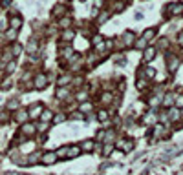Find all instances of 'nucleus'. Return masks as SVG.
Here are the masks:
<instances>
[{
    "mask_svg": "<svg viewBox=\"0 0 183 175\" xmlns=\"http://www.w3.org/2000/svg\"><path fill=\"white\" fill-rule=\"evenodd\" d=\"M48 82H50V79H48L46 73H37V75H33V88L44 90V88L48 86Z\"/></svg>",
    "mask_w": 183,
    "mask_h": 175,
    "instance_id": "f257e3e1",
    "label": "nucleus"
},
{
    "mask_svg": "<svg viewBox=\"0 0 183 175\" xmlns=\"http://www.w3.org/2000/svg\"><path fill=\"white\" fill-rule=\"evenodd\" d=\"M35 133H37V124L35 122H30V121H28V122H24L20 126V135H24L26 139H28V137H33Z\"/></svg>",
    "mask_w": 183,
    "mask_h": 175,
    "instance_id": "f03ea898",
    "label": "nucleus"
},
{
    "mask_svg": "<svg viewBox=\"0 0 183 175\" xmlns=\"http://www.w3.org/2000/svg\"><path fill=\"white\" fill-rule=\"evenodd\" d=\"M116 146H117L123 153H130L134 150V141L132 139H119L117 142H116Z\"/></svg>",
    "mask_w": 183,
    "mask_h": 175,
    "instance_id": "7ed1b4c3",
    "label": "nucleus"
},
{
    "mask_svg": "<svg viewBox=\"0 0 183 175\" xmlns=\"http://www.w3.org/2000/svg\"><path fill=\"white\" fill-rule=\"evenodd\" d=\"M152 137L158 141V139H163V137H167V128L163 126V122H156L152 126Z\"/></svg>",
    "mask_w": 183,
    "mask_h": 175,
    "instance_id": "20e7f679",
    "label": "nucleus"
},
{
    "mask_svg": "<svg viewBox=\"0 0 183 175\" xmlns=\"http://www.w3.org/2000/svg\"><path fill=\"white\" fill-rule=\"evenodd\" d=\"M165 11H170V17H180L183 15V4L181 2H176V4H169Z\"/></svg>",
    "mask_w": 183,
    "mask_h": 175,
    "instance_id": "39448f33",
    "label": "nucleus"
},
{
    "mask_svg": "<svg viewBox=\"0 0 183 175\" xmlns=\"http://www.w3.org/2000/svg\"><path fill=\"white\" fill-rule=\"evenodd\" d=\"M42 110H44V106H42L40 102L31 104V108L28 110V115H30V119H39V117H40V113H42Z\"/></svg>",
    "mask_w": 183,
    "mask_h": 175,
    "instance_id": "423d86ee",
    "label": "nucleus"
},
{
    "mask_svg": "<svg viewBox=\"0 0 183 175\" xmlns=\"http://www.w3.org/2000/svg\"><path fill=\"white\" fill-rule=\"evenodd\" d=\"M180 64H181V60H180V57H176V55H172V57H169V60H167V69L170 73H174L178 68H180Z\"/></svg>",
    "mask_w": 183,
    "mask_h": 175,
    "instance_id": "0eeeda50",
    "label": "nucleus"
},
{
    "mask_svg": "<svg viewBox=\"0 0 183 175\" xmlns=\"http://www.w3.org/2000/svg\"><path fill=\"white\" fill-rule=\"evenodd\" d=\"M8 24H9V28H11V29H20V28H22V24H24V20H22V17H20V15H11V17H9V20H8Z\"/></svg>",
    "mask_w": 183,
    "mask_h": 175,
    "instance_id": "6e6552de",
    "label": "nucleus"
},
{
    "mask_svg": "<svg viewBox=\"0 0 183 175\" xmlns=\"http://www.w3.org/2000/svg\"><path fill=\"white\" fill-rule=\"evenodd\" d=\"M156 53H158V48H154V46H147V48L143 49V60L150 62L152 59L156 57Z\"/></svg>",
    "mask_w": 183,
    "mask_h": 175,
    "instance_id": "1a4fd4ad",
    "label": "nucleus"
},
{
    "mask_svg": "<svg viewBox=\"0 0 183 175\" xmlns=\"http://www.w3.org/2000/svg\"><path fill=\"white\" fill-rule=\"evenodd\" d=\"M167 117H169V121H170V122H178V121H180V117H181V111H180V108H176V106L169 108V111H167Z\"/></svg>",
    "mask_w": 183,
    "mask_h": 175,
    "instance_id": "9d476101",
    "label": "nucleus"
},
{
    "mask_svg": "<svg viewBox=\"0 0 183 175\" xmlns=\"http://www.w3.org/2000/svg\"><path fill=\"white\" fill-rule=\"evenodd\" d=\"M15 121H17V122H20V124L28 122V121H30V115H28V110H22V108H19V110L15 111Z\"/></svg>",
    "mask_w": 183,
    "mask_h": 175,
    "instance_id": "9b49d317",
    "label": "nucleus"
},
{
    "mask_svg": "<svg viewBox=\"0 0 183 175\" xmlns=\"http://www.w3.org/2000/svg\"><path fill=\"white\" fill-rule=\"evenodd\" d=\"M57 153L55 152H46V153L40 155V161H42L44 164H53V162H57Z\"/></svg>",
    "mask_w": 183,
    "mask_h": 175,
    "instance_id": "f8f14e48",
    "label": "nucleus"
},
{
    "mask_svg": "<svg viewBox=\"0 0 183 175\" xmlns=\"http://www.w3.org/2000/svg\"><path fill=\"white\" fill-rule=\"evenodd\" d=\"M39 121H40V122H53V111L44 108L42 113H40V117H39Z\"/></svg>",
    "mask_w": 183,
    "mask_h": 175,
    "instance_id": "ddd939ff",
    "label": "nucleus"
},
{
    "mask_svg": "<svg viewBox=\"0 0 183 175\" xmlns=\"http://www.w3.org/2000/svg\"><path fill=\"white\" fill-rule=\"evenodd\" d=\"M123 42H125L126 48H128V46H134V42H136V35H134L132 31H125V33H123Z\"/></svg>",
    "mask_w": 183,
    "mask_h": 175,
    "instance_id": "4468645a",
    "label": "nucleus"
},
{
    "mask_svg": "<svg viewBox=\"0 0 183 175\" xmlns=\"http://www.w3.org/2000/svg\"><path fill=\"white\" fill-rule=\"evenodd\" d=\"M55 97L59 99V100H68V97H70V88H66V86H62V88H59L57 91H55Z\"/></svg>",
    "mask_w": 183,
    "mask_h": 175,
    "instance_id": "2eb2a0df",
    "label": "nucleus"
},
{
    "mask_svg": "<svg viewBox=\"0 0 183 175\" xmlns=\"http://www.w3.org/2000/svg\"><path fill=\"white\" fill-rule=\"evenodd\" d=\"M174 100H176V95H172V93H167V95H163L161 104L165 106V108H172V106H174Z\"/></svg>",
    "mask_w": 183,
    "mask_h": 175,
    "instance_id": "dca6fc26",
    "label": "nucleus"
},
{
    "mask_svg": "<svg viewBox=\"0 0 183 175\" xmlns=\"http://www.w3.org/2000/svg\"><path fill=\"white\" fill-rule=\"evenodd\" d=\"M81 150H83V152H86V153H90V152H95V141H92V139L84 141V142L81 144Z\"/></svg>",
    "mask_w": 183,
    "mask_h": 175,
    "instance_id": "f3484780",
    "label": "nucleus"
},
{
    "mask_svg": "<svg viewBox=\"0 0 183 175\" xmlns=\"http://www.w3.org/2000/svg\"><path fill=\"white\" fill-rule=\"evenodd\" d=\"M39 51V42L31 39V40L28 42V46H26V53H30V55H35V53Z\"/></svg>",
    "mask_w": 183,
    "mask_h": 175,
    "instance_id": "a211bd4d",
    "label": "nucleus"
},
{
    "mask_svg": "<svg viewBox=\"0 0 183 175\" xmlns=\"http://www.w3.org/2000/svg\"><path fill=\"white\" fill-rule=\"evenodd\" d=\"M61 39H62V40H64V42H72V40H73V39H75V31H73V29H70V28H68V29H64V31H62V35H61Z\"/></svg>",
    "mask_w": 183,
    "mask_h": 175,
    "instance_id": "6ab92c4d",
    "label": "nucleus"
},
{
    "mask_svg": "<svg viewBox=\"0 0 183 175\" xmlns=\"http://www.w3.org/2000/svg\"><path fill=\"white\" fill-rule=\"evenodd\" d=\"M81 152H83V150H81V146H77V144L68 146V159H73V157H77Z\"/></svg>",
    "mask_w": 183,
    "mask_h": 175,
    "instance_id": "aec40b11",
    "label": "nucleus"
},
{
    "mask_svg": "<svg viewBox=\"0 0 183 175\" xmlns=\"http://www.w3.org/2000/svg\"><path fill=\"white\" fill-rule=\"evenodd\" d=\"M79 111H83V113H92V111H94V104L88 102V100L81 102L79 104Z\"/></svg>",
    "mask_w": 183,
    "mask_h": 175,
    "instance_id": "412c9836",
    "label": "nucleus"
},
{
    "mask_svg": "<svg viewBox=\"0 0 183 175\" xmlns=\"http://www.w3.org/2000/svg\"><path fill=\"white\" fill-rule=\"evenodd\" d=\"M40 155H42V153H39V152H33V153L30 155V157H28L26 161H22V162H24V164H35V162H39Z\"/></svg>",
    "mask_w": 183,
    "mask_h": 175,
    "instance_id": "4be33fe9",
    "label": "nucleus"
},
{
    "mask_svg": "<svg viewBox=\"0 0 183 175\" xmlns=\"http://www.w3.org/2000/svg\"><path fill=\"white\" fill-rule=\"evenodd\" d=\"M126 8V4H125V0H116L114 4H112V11L114 13H121V11Z\"/></svg>",
    "mask_w": 183,
    "mask_h": 175,
    "instance_id": "5701e85b",
    "label": "nucleus"
},
{
    "mask_svg": "<svg viewBox=\"0 0 183 175\" xmlns=\"http://www.w3.org/2000/svg\"><path fill=\"white\" fill-rule=\"evenodd\" d=\"M57 84H59V88H62V86H70V84H72V75H61L59 80H57Z\"/></svg>",
    "mask_w": 183,
    "mask_h": 175,
    "instance_id": "b1692460",
    "label": "nucleus"
},
{
    "mask_svg": "<svg viewBox=\"0 0 183 175\" xmlns=\"http://www.w3.org/2000/svg\"><path fill=\"white\" fill-rule=\"evenodd\" d=\"M51 13H53V17H62L66 13V6H62V4H57L53 9H51Z\"/></svg>",
    "mask_w": 183,
    "mask_h": 175,
    "instance_id": "393cba45",
    "label": "nucleus"
},
{
    "mask_svg": "<svg viewBox=\"0 0 183 175\" xmlns=\"http://www.w3.org/2000/svg\"><path fill=\"white\" fill-rule=\"evenodd\" d=\"M19 108H20V104H19V100H17V99L8 100V104H6V110H8V111H17Z\"/></svg>",
    "mask_w": 183,
    "mask_h": 175,
    "instance_id": "a878e982",
    "label": "nucleus"
},
{
    "mask_svg": "<svg viewBox=\"0 0 183 175\" xmlns=\"http://www.w3.org/2000/svg\"><path fill=\"white\" fill-rule=\"evenodd\" d=\"M99 100H101V104H103V106H108V104L112 102V93H110V91L101 93V99H99Z\"/></svg>",
    "mask_w": 183,
    "mask_h": 175,
    "instance_id": "bb28decb",
    "label": "nucleus"
},
{
    "mask_svg": "<svg viewBox=\"0 0 183 175\" xmlns=\"http://www.w3.org/2000/svg\"><path fill=\"white\" fill-rule=\"evenodd\" d=\"M154 37H156V29L154 28H147V29L143 31V39L145 40H152Z\"/></svg>",
    "mask_w": 183,
    "mask_h": 175,
    "instance_id": "cd10ccee",
    "label": "nucleus"
},
{
    "mask_svg": "<svg viewBox=\"0 0 183 175\" xmlns=\"http://www.w3.org/2000/svg\"><path fill=\"white\" fill-rule=\"evenodd\" d=\"M17 37H19V29H8L6 31V39H8V40H11V42H15L17 40Z\"/></svg>",
    "mask_w": 183,
    "mask_h": 175,
    "instance_id": "c85d7f7f",
    "label": "nucleus"
},
{
    "mask_svg": "<svg viewBox=\"0 0 183 175\" xmlns=\"http://www.w3.org/2000/svg\"><path fill=\"white\" fill-rule=\"evenodd\" d=\"M147 42H148V40H145L143 37H141V39H136L134 48H136V49H145V48H147Z\"/></svg>",
    "mask_w": 183,
    "mask_h": 175,
    "instance_id": "c756f323",
    "label": "nucleus"
},
{
    "mask_svg": "<svg viewBox=\"0 0 183 175\" xmlns=\"http://www.w3.org/2000/svg\"><path fill=\"white\" fill-rule=\"evenodd\" d=\"M108 115H110V113H108L106 110H99V113H97V119H99V121H101L103 124H106V122H108Z\"/></svg>",
    "mask_w": 183,
    "mask_h": 175,
    "instance_id": "7c9ffc66",
    "label": "nucleus"
},
{
    "mask_svg": "<svg viewBox=\"0 0 183 175\" xmlns=\"http://www.w3.org/2000/svg\"><path fill=\"white\" fill-rule=\"evenodd\" d=\"M11 53H13V57H19L22 53V46L19 42H13V46H11Z\"/></svg>",
    "mask_w": 183,
    "mask_h": 175,
    "instance_id": "2f4dec72",
    "label": "nucleus"
},
{
    "mask_svg": "<svg viewBox=\"0 0 183 175\" xmlns=\"http://www.w3.org/2000/svg\"><path fill=\"white\" fill-rule=\"evenodd\" d=\"M108 18H110V13L108 11H101L99 13V18H97V24H105Z\"/></svg>",
    "mask_w": 183,
    "mask_h": 175,
    "instance_id": "473e14b6",
    "label": "nucleus"
},
{
    "mask_svg": "<svg viewBox=\"0 0 183 175\" xmlns=\"http://www.w3.org/2000/svg\"><path fill=\"white\" fill-rule=\"evenodd\" d=\"M59 24H61V28H62V29H68V28H70V24H72V18L66 15V17H62V18H61V22H59Z\"/></svg>",
    "mask_w": 183,
    "mask_h": 175,
    "instance_id": "72a5a7b5",
    "label": "nucleus"
},
{
    "mask_svg": "<svg viewBox=\"0 0 183 175\" xmlns=\"http://www.w3.org/2000/svg\"><path fill=\"white\" fill-rule=\"evenodd\" d=\"M75 99L79 100V102H84V100L88 99V91H86V90H83V91H77V93H75Z\"/></svg>",
    "mask_w": 183,
    "mask_h": 175,
    "instance_id": "f704fd0d",
    "label": "nucleus"
},
{
    "mask_svg": "<svg viewBox=\"0 0 183 175\" xmlns=\"http://www.w3.org/2000/svg\"><path fill=\"white\" fill-rule=\"evenodd\" d=\"M158 49H167L169 48V39L167 37H163V39H159V42H158V46H156Z\"/></svg>",
    "mask_w": 183,
    "mask_h": 175,
    "instance_id": "c9c22d12",
    "label": "nucleus"
},
{
    "mask_svg": "<svg viewBox=\"0 0 183 175\" xmlns=\"http://www.w3.org/2000/svg\"><path fill=\"white\" fill-rule=\"evenodd\" d=\"M72 55H73V49H72V48H70V46H68V48H62V49H61V57H62V59H66V57H72Z\"/></svg>",
    "mask_w": 183,
    "mask_h": 175,
    "instance_id": "e433bc0d",
    "label": "nucleus"
},
{
    "mask_svg": "<svg viewBox=\"0 0 183 175\" xmlns=\"http://www.w3.org/2000/svg\"><path fill=\"white\" fill-rule=\"evenodd\" d=\"M70 119L72 121H81V119H84V113L83 111H72L70 113Z\"/></svg>",
    "mask_w": 183,
    "mask_h": 175,
    "instance_id": "4c0bfd02",
    "label": "nucleus"
},
{
    "mask_svg": "<svg viewBox=\"0 0 183 175\" xmlns=\"http://www.w3.org/2000/svg\"><path fill=\"white\" fill-rule=\"evenodd\" d=\"M112 150H114V146H112V144H106V142H103V148H101L103 155H110V153H112Z\"/></svg>",
    "mask_w": 183,
    "mask_h": 175,
    "instance_id": "58836bf2",
    "label": "nucleus"
},
{
    "mask_svg": "<svg viewBox=\"0 0 183 175\" xmlns=\"http://www.w3.org/2000/svg\"><path fill=\"white\" fill-rule=\"evenodd\" d=\"M64 121H66V115L64 113L53 115V124H61V122H64Z\"/></svg>",
    "mask_w": 183,
    "mask_h": 175,
    "instance_id": "ea45409f",
    "label": "nucleus"
},
{
    "mask_svg": "<svg viewBox=\"0 0 183 175\" xmlns=\"http://www.w3.org/2000/svg\"><path fill=\"white\" fill-rule=\"evenodd\" d=\"M55 153H57V157H68V146H61Z\"/></svg>",
    "mask_w": 183,
    "mask_h": 175,
    "instance_id": "a19ab883",
    "label": "nucleus"
},
{
    "mask_svg": "<svg viewBox=\"0 0 183 175\" xmlns=\"http://www.w3.org/2000/svg\"><path fill=\"white\" fill-rule=\"evenodd\" d=\"M147 84H148L147 79H139V80L136 82V86H137V90H145V88H147Z\"/></svg>",
    "mask_w": 183,
    "mask_h": 175,
    "instance_id": "79ce46f5",
    "label": "nucleus"
},
{
    "mask_svg": "<svg viewBox=\"0 0 183 175\" xmlns=\"http://www.w3.org/2000/svg\"><path fill=\"white\" fill-rule=\"evenodd\" d=\"M50 128V122H40L39 126H37V131L40 130V133H46V130Z\"/></svg>",
    "mask_w": 183,
    "mask_h": 175,
    "instance_id": "37998d69",
    "label": "nucleus"
},
{
    "mask_svg": "<svg viewBox=\"0 0 183 175\" xmlns=\"http://www.w3.org/2000/svg\"><path fill=\"white\" fill-rule=\"evenodd\" d=\"M174 106H176V108H183V95H178V97H176Z\"/></svg>",
    "mask_w": 183,
    "mask_h": 175,
    "instance_id": "c03bdc74",
    "label": "nucleus"
},
{
    "mask_svg": "<svg viewBox=\"0 0 183 175\" xmlns=\"http://www.w3.org/2000/svg\"><path fill=\"white\" fill-rule=\"evenodd\" d=\"M178 40H180V44H181V46H183V31H181V33H180V35H178Z\"/></svg>",
    "mask_w": 183,
    "mask_h": 175,
    "instance_id": "a18cd8bd",
    "label": "nucleus"
}]
</instances>
